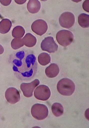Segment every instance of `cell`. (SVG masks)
<instances>
[{
    "label": "cell",
    "instance_id": "1",
    "mask_svg": "<svg viewBox=\"0 0 89 128\" xmlns=\"http://www.w3.org/2000/svg\"><path fill=\"white\" fill-rule=\"evenodd\" d=\"M9 60L13 70L19 78L24 80L33 76L36 64V59L33 54L20 50L11 55Z\"/></svg>",
    "mask_w": 89,
    "mask_h": 128
},
{
    "label": "cell",
    "instance_id": "2",
    "mask_svg": "<svg viewBox=\"0 0 89 128\" xmlns=\"http://www.w3.org/2000/svg\"><path fill=\"white\" fill-rule=\"evenodd\" d=\"M75 86L72 80L67 78H64L58 82L57 89L60 94L65 96H70L75 90Z\"/></svg>",
    "mask_w": 89,
    "mask_h": 128
},
{
    "label": "cell",
    "instance_id": "3",
    "mask_svg": "<svg viewBox=\"0 0 89 128\" xmlns=\"http://www.w3.org/2000/svg\"><path fill=\"white\" fill-rule=\"evenodd\" d=\"M31 112L34 118L38 120H41L45 119L48 116L49 111L45 105L36 104L32 106Z\"/></svg>",
    "mask_w": 89,
    "mask_h": 128
},
{
    "label": "cell",
    "instance_id": "4",
    "mask_svg": "<svg viewBox=\"0 0 89 128\" xmlns=\"http://www.w3.org/2000/svg\"><path fill=\"white\" fill-rule=\"evenodd\" d=\"M73 34L69 30H63L59 31L56 35V39L60 45L64 47L69 45L74 40Z\"/></svg>",
    "mask_w": 89,
    "mask_h": 128
},
{
    "label": "cell",
    "instance_id": "5",
    "mask_svg": "<svg viewBox=\"0 0 89 128\" xmlns=\"http://www.w3.org/2000/svg\"><path fill=\"white\" fill-rule=\"evenodd\" d=\"M75 22V15L70 12H64L60 15L59 22L61 26L66 28H69L73 26Z\"/></svg>",
    "mask_w": 89,
    "mask_h": 128
},
{
    "label": "cell",
    "instance_id": "6",
    "mask_svg": "<svg viewBox=\"0 0 89 128\" xmlns=\"http://www.w3.org/2000/svg\"><path fill=\"white\" fill-rule=\"evenodd\" d=\"M34 94L35 98L38 100L46 101L50 98L51 92L48 86L42 85L37 87L34 92Z\"/></svg>",
    "mask_w": 89,
    "mask_h": 128
},
{
    "label": "cell",
    "instance_id": "7",
    "mask_svg": "<svg viewBox=\"0 0 89 128\" xmlns=\"http://www.w3.org/2000/svg\"><path fill=\"white\" fill-rule=\"evenodd\" d=\"M41 49L43 51H46L50 53H54L57 50L58 46L52 37L45 38L41 44Z\"/></svg>",
    "mask_w": 89,
    "mask_h": 128
},
{
    "label": "cell",
    "instance_id": "8",
    "mask_svg": "<svg viewBox=\"0 0 89 128\" xmlns=\"http://www.w3.org/2000/svg\"><path fill=\"white\" fill-rule=\"evenodd\" d=\"M31 29L37 35L41 36L44 34L48 29V26L44 20H36L32 24Z\"/></svg>",
    "mask_w": 89,
    "mask_h": 128
},
{
    "label": "cell",
    "instance_id": "9",
    "mask_svg": "<svg viewBox=\"0 0 89 128\" xmlns=\"http://www.w3.org/2000/svg\"><path fill=\"white\" fill-rule=\"evenodd\" d=\"M39 84V80L36 79L30 83L21 84L20 88L24 96L28 98L32 96L34 90Z\"/></svg>",
    "mask_w": 89,
    "mask_h": 128
},
{
    "label": "cell",
    "instance_id": "10",
    "mask_svg": "<svg viewBox=\"0 0 89 128\" xmlns=\"http://www.w3.org/2000/svg\"><path fill=\"white\" fill-rule=\"evenodd\" d=\"M5 96L7 102L12 104L18 102L20 98L19 92L13 87L9 88L6 90L5 93Z\"/></svg>",
    "mask_w": 89,
    "mask_h": 128
},
{
    "label": "cell",
    "instance_id": "11",
    "mask_svg": "<svg viewBox=\"0 0 89 128\" xmlns=\"http://www.w3.org/2000/svg\"><path fill=\"white\" fill-rule=\"evenodd\" d=\"M60 72V69L56 64H51L45 70V73L47 77L52 78L57 76Z\"/></svg>",
    "mask_w": 89,
    "mask_h": 128
},
{
    "label": "cell",
    "instance_id": "12",
    "mask_svg": "<svg viewBox=\"0 0 89 128\" xmlns=\"http://www.w3.org/2000/svg\"><path fill=\"white\" fill-rule=\"evenodd\" d=\"M27 8L29 12L32 14L37 13L40 10L41 5L37 0H29L27 4Z\"/></svg>",
    "mask_w": 89,
    "mask_h": 128
},
{
    "label": "cell",
    "instance_id": "13",
    "mask_svg": "<svg viewBox=\"0 0 89 128\" xmlns=\"http://www.w3.org/2000/svg\"><path fill=\"white\" fill-rule=\"evenodd\" d=\"M22 40L24 45L29 47L34 46L36 45L37 42L36 38L31 34L29 33L26 34Z\"/></svg>",
    "mask_w": 89,
    "mask_h": 128
},
{
    "label": "cell",
    "instance_id": "14",
    "mask_svg": "<svg viewBox=\"0 0 89 128\" xmlns=\"http://www.w3.org/2000/svg\"><path fill=\"white\" fill-rule=\"evenodd\" d=\"M12 26V22L7 19H4L0 22V33L6 34L10 30Z\"/></svg>",
    "mask_w": 89,
    "mask_h": 128
},
{
    "label": "cell",
    "instance_id": "15",
    "mask_svg": "<svg viewBox=\"0 0 89 128\" xmlns=\"http://www.w3.org/2000/svg\"><path fill=\"white\" fill-rule=\"evenodd\" d=\"M52 110L55 116L59 117L63 114L64 109L62 104L56 102L52 105Z\"/></svg>",
    "mask_w": 89,
    "mask_h": 128
},
{
    "label": "cell",
    "instance_id": "16",
    "mask_svg": "<svg viewBox=\"0 0 89 128\" xmlns=\"http://www.w3.org/2000/svg\"><path fill=\"white\" fill-rule=\"evenodd\" d=\"M78 22L79 25L83 28H89V15L85 13L80 14L78 18Z\"/></svg>",
    "mask_w": 89,
    "mask_h": 128
},
{
    "label": "cell",
    "instance_id": "17",
    "mask_svg": "<svg viewBox=\"0 0 89 128\" xmlns=\"http://www.w3.org/2000/svg\"><path fill=\"white\" fill-rule=\"evenodd\" d=\"M38 61L41 65L46 66L50 62L51 58L50 55L46 53H42L38 56Z\"/></svg>",
    "mask_w": 89,
    "mask_h": 128
},
{
    "label": "cell",
    "instance_id": "18",
    "mask_svg": "<svg viewBox=\"0 0 89 128\" xmlns=\"http://www.w3.org/2000/svg\"><path fill=\"white\" fill-rule=\"evenodd\" d=\"M25 33V30L21 26H17L13 28L12 34L14 37L21 38L24 36Z\"/></svg>",
    "mask_w": 89,
    "mask_h": 128
},
{
    "label": "cell",
    "instance_id": "19",
    "mask_svg": "<svg viewBox=\"0 0 89 128\" xmlns=\"http://www.w3.org/2000/svg\"><path fill=\"white\" fill-rule=\"evenodd\" d=\"M24 45L22 39L16 38L13 40L11 42V46L13 49H17L20 48Z\"/></svg>",
    "mask_w": 89,
    "mask_h": 128
},
{
    "label": "cell",
    "instance_id": "20",
    "mask_svg": "<svg viewBox=\"0 0 89 128\" xmlns=\"http://www.w3.org/2000/svg\"><path fill=\"white\" fill-rule=\"evenodd\" d=\"M89 0H86L84 2L83 4V9L86 12H89Z\"/></svg>",
    "mask_w": 89,
    "mask_h": 128
},
{
    "label": "cell",
    "instance_id": "21",
    "mask_svg": "<svg viewBox=\"0 0 89 128\" xmlns=\"http://www.w3.org/2000/svg\"><path fill=\"white\" fill-rule=\"evenodd\" d=\"M12 1L11 0H0V2L2 5L7 6L10 5Z\"/></svg>",
    "mask_w": 89,
    "mask_h": 128
},
{
    "label": "cell",
    "instance_id": "22",
    "mask_svg": "<svg viewBox=\"0 0 89 128\" xmlns=\"http://www.w3.org/2000/svg\"><path fill=\"white\" fill-rule=\"evenodd\" d=\"M26 0H15V2L18 4H21L25 2Z\"/></svg>",
    "mask_w": 89,
    "mask_h": 128
},
{
    "label": "cell",
    "instance_id": "23",
    "mask_svg": "<svg viewBox=\"0 0 89 128\" xmlns=\"http://www.w3.org/2000/svg\"><path fill=\"white\" fill-rule=\"evenodd\" d=\"M4 52V49L3 47L0 45V54H2Z\"/></svg>",
    "mask_w": 89,
    "mask_h": 128
},
{
    "label": "cell",
    "instance_id": "24",
    "mask_svg": "<svg viewBox=\"0 0 89 128\" xmlns=\"http://www.w3.org/2000/svg\"><path fill=\"white\" fill-rule=\"evenodd\" d=\"M1 18V16H0V18Z\"/></svg>",
    "mask_w": 89,
    "mask_h": 128
},
{
    "label": "cell",
    "instance_id": "25",
    "mask_svg": "<svg viewBox=\"0 0 89 128\" xmlns=\"http://www.w3.org/2000/svg\"></svg>",
    "mask_w": 89,
    "mask_h": 128
}]
</instances>
